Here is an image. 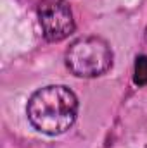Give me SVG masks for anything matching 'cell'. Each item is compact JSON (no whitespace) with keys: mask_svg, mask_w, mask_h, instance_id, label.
I'll return each mask as SVG.
<instances>
[{"mask_svg":"<svg viewBox=\"0 0 147 148\" xmlns=\"http://www.w3.org/2000/svg\"><path fill=\"white\" fill-rule=\"evenodd\" d=\"M133 83L137 86H147V55H139L135 59Z\"/></svg>","mask_w":147,"mask_h":148,"instance_id":"cell-4","label":"cell"},{"mask_svg":"<svg viewBox=\"0 0 147 148\" xmlns=\"http://www.w3.org/2000/svg\"><path fill=\"white\" fill-rule=\"evenodd\" d=\"M26 115L37 131L57 136L74 124L78 115V98L73 90L64 84H49L30 97Z\"/></svg>","mask_w":147,"mask_h":148,"instance_id":"cell-1","label":"cell"},{"mask_svg":"<svg viewBox=\"0 0 147 148\" xmlns=\"http://www.w3.org/2000/svg\"><path fill=\"white\" fill-rule=\"evenodd\" d=\"M66 66L78 77H95L112 66V50L101 36L78 38L66 50Z\"/></svg>","mask_w":147,"mask_h":148,"instance_id":"cell-2","label":"cell"},{"mask_svg":"<svg viewBox=\"0 0 147 148\" xmlns=\"http://www.w3.org/2000/svg\"><path fill=\"white\" fill-rule=\"evenodd\" d=\"M37 14L42 35L49 41H62L74 31L73 12L66 0H42Z\"/></svg>","mask_w":147,"mask_h":148,"instance_id":"cell-3","label":"cell"}]
</instances>
